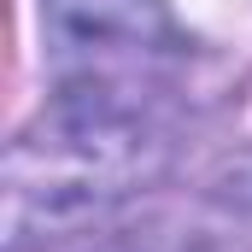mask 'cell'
<instances>
[{
    "instance_id": "6da1fadb",
    "label": "cell",
    "mask_w": 252,
    "mask_h": 252,
    "mask_svg": "<svg viewBox=\"0 0 252 252\" xmlns=\"http://www.w3.org/2000/svg\"><path fill=\"white\" fill-rule=\"evenodd\" d=\"M59 88L141 94V82L188 53L164 0H41Z\"/></svg>"
}]
</instances>
